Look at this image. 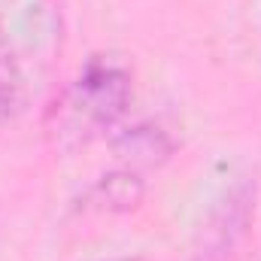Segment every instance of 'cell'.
I'll return each mask as SVG.
<instances>
[{
    "label": "cell",
    "instance_id": "4",
    "mask_svg": "<svg viewBox=\"0 0 261 261\" xmlns=\"http://www.w3.org/2000/svg\"><path fill=\"white\" fill-rule=\"evenodd\" d=\"M18 94H21V73L15 58L9 55V49L0 46V125L12 116L15 103H18Z\"/></svg>",
    "mask_w": 261,
    "mask_h": 261
},
{
    "label": "cell",
    "instance_id": "3",
    "mask_svg": "<svg viewBox=\"0 0 261 261\" xmlns=\"http://www.w3.org/2000/svg\"><path fill=\"white\" fill-rule=\"evenodd\" d=\"M116 149H119V155H134L137 161L155 164V161L167 158L170 140L158 128H134L130 134H125L122 143H116Z\"/></svg>",
    "mask_w": 261,
    "mask_h": 261
},
{
    "label": "cell",
    "instance_id": "2",
    "mask_svg": "<svg viewBox=\"0 0 261 261\" xmlns=\"http://www.w3.org/2000/svg\"><path fill=\"white\" fill-rule=\"evenodd\" d=\"M143 192L146 189L134 173H110V176H100L91 186L88 200L97 203L100 210H110V213H128V210L140 206Z\"/></svg>",
    "mask_w": 261,
    "mask_h": 261
},
{
    "label": "cell",
    "instance_id": "1",
    "mask_svg": "<svg viewBox=\"0 0 261 261\" xmlns=\"http://www.w3.org/2000/svg\"><path fill=\"white\" fill-rule=\"evenodd\" d=\"M134 82L125 64L107 55H91L67 91L70 116L88 130L110 128L128 110Z\"/></svg>",
    "mask_w": 261,
    "mask_h": 261
}]
</instances>
